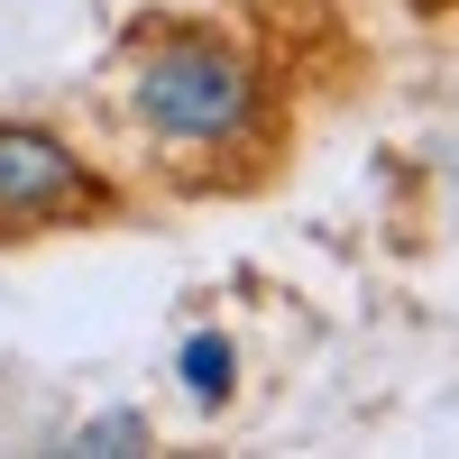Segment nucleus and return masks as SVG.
Returning <instances> with one entry per match:
<instances>
[{"mask_svg":"<svg viewBox=\"0 0 459 459\" xmlns=\"http://www.w3.org/2000/svg\"><path fill=\"white\" fill-rule=\"evenodd\" d=\"M129 92H138V110L166 138H230L248 120V74L221 47H157V56H138Z\"/></svg>","mask_w":459,"mask_h":459,"instance_id":"obj_1","label":"nucleus"},{"mask_svg":"<svg viewBox=\"0 0 459 459\" xmlns=\"http://www.w3.org/2000/svg\"><path fill=\"white\" fill-rule=\"evenodd\" d=\"M65 203H83V166L47 129H0V230L10 221H56Z\"/></svg>","mask_w":459,"mask_h":459,"instance_id":"obj_2","label":"nucleus"},{"mask_svg":"<svg viewBox=\"0 0 459 459\" xmlns=\"http://www.w3.org/2000/svg\"><path fill=\"white\" fill-rule=\"evenodd\" d=\"M230 368H239V359H230V340H184V386H194L203 404L230 395Z\"/></svg>","mask_w":459,"mask_h":459,"instance_id":"obj_3","label":"nucleus"},{"mask_svg":"<svg viewBox=\"0 0 459 459\" xmlns=\"http://www.w3.org/2000/svg\"><path fill=\"white\" fill-rule=\"evenodd\" d=\"M74 450H92V459H110V450H147V423H138V413H101V423L74 432Z\"/></svg>","mask_w":459,"mask_h":459,"instance_id":"obj_4","label":"nucleus"}]
</instances>
